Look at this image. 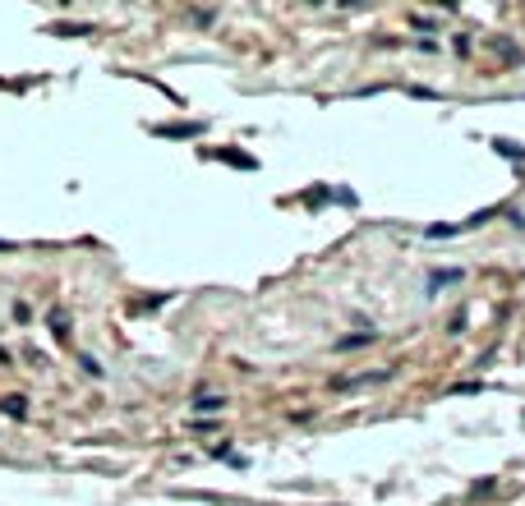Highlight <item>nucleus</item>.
Instances as JSON below:
<instances>
[{"mask_svg": "<svg viewBox=\"0 0 525 506\" xmlns=\"http://www.w3.org/2000/svg\"><path fill=\"white\" fill-rule=\"evenodd\" d=\"M221 405H226L221 396H198V410H221Z\"/></svg>", "mask_w": 525, "mask_h": 506, "instance_id": "f257e3e1", "label": "nucleus"}, {"mask_svg": "<svg viewBox=\"0 0 525 506\" xmlns=\"http://www.w3.org/2000/svg\"><path fill=\"white\" fill-rule=\"evenodd\" d=\"M0 249H10V244H5V240H0Z\"/></svg>", "mask_w": 525, "mask_h": 506, "instance_id": "f03ea898", "label": "nucleus"}]
</instances>
